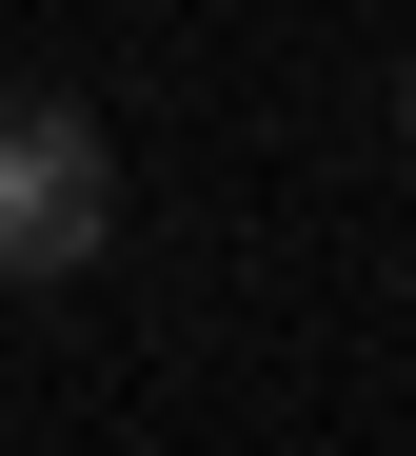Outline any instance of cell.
<instances>
[{"instance_id": "cell-1", "label": "cell", "mask_w": 416, "mask_h": 456, "mask_svg": "<svg viewBox=\"0 0 416 456\" xmlns=\"http://www.w3.org/2000/svg\"><path fill=\"white\" fill-rule=\"evenodd\" d=\"M119 239V139L79 119V100H0V278H79Z\"/></svg>"}, {"instance_id": "cell-2", "label": "cell", "mask_w": 416, "mask_h": 456, "mask_svg": "<svg viewBox=\"0 0 416 456\" xmlns=\"http://www.w3.org/2000/svg\"><path fill=\"white\" fill-rule=\"evenodd\" d=\"M396 139H416V60H396Z\"/></svg>"}]
</instances>
